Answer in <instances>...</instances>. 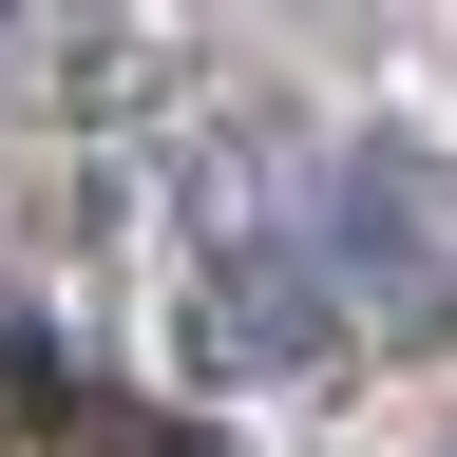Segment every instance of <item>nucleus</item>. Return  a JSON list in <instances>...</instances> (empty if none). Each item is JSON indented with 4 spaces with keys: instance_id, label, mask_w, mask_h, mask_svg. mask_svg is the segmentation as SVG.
<instances>
[{
    "instance_id": "f03ea898",
    "label": "nucleus",
    "mask_w": 457,
    "mask_h": 457,
    "mask_svg": "<svg viewBox=\"0 0 457 457\" xmlns=\"http://www.w3.org/2000/svg\"><path fill=\"white\" fill-rule=\"evenodd\" d=\"M0 400H20L38 457H210V420H171V400H114L96 362H57L38 324H0Z\"/></svg>"
},
{
    "instance_id": "7ed1b4c3",
    "label": "nucleus",
    "mask_w": 457,
    "mask_h": 457,
    "mask_svg": "<svg viewBox=\"0 0 457 457\" xmlns=\"http://www.w3.org/2000/svg\"><path fill=\"white\" fill-rule=\"evenodd\" d=\"M191 324H210V362H305V343H324V305L286 286V248H228L191 286Z\"/></svg>"
},
{
    "instance_id": "f257e3e1",
    "label": "nucleus",
    "mask_w": 457,
    "mask_h": 457,
    "mask_svg": "<svg viewBox=\"0 0 457 457\" xmlns=\"http://www.w3.org/2000/svg\"><path fill=\"white\" fill-rule=\"evenodd\" d=\"M343 248L381 267V324L400 343L457 324V171L438 153H362V171H343ZM362 267H343V286H362Z\"/></svg>"
}]
</instances>
